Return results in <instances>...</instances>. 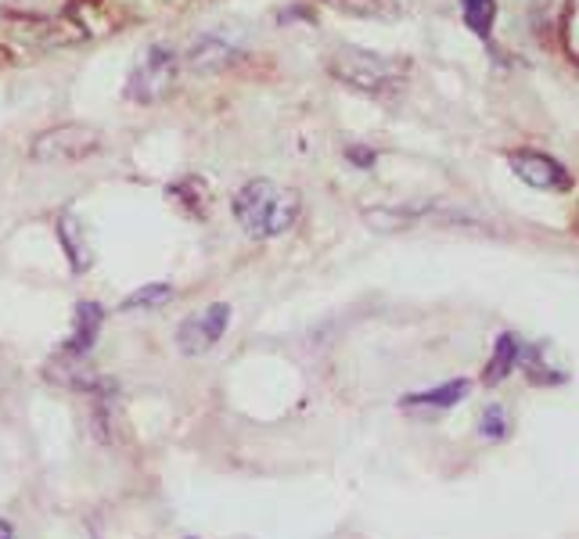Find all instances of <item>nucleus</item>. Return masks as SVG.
Here are the masks:
<instances>
[{
    "mask_svg": "<svg viewBox=\"0 0 579 539\" xmlns=\"http://www.w3.org/2000/svg\"><path fill=\"white\" fill-rule=\"evenodd\" d=\"M576 22H579V4H576V0H569V4H566V11H561V29H566V51H569V58H572V61L579 58Z\"/></svg>",
    "mask_w": 579,
    "mask_h": 539,
    "instance_id": "a211bd4d",
    "label": "nucleus"
},
{
    "mask_svg": "<svg viewBox=\"0 0 579 539\" xmlns=\"http://www.w3.org/2000/svg\"><path fill=\"white\" fill-rule=\"evenodd\" d=\"M0 539H14V526L8 518H0Z\"/></svg>",
    "mask_w": 579,
    "mask_h": 539,
    "instance_id": "aec40b11",
    "label": "nucleus"
},
{
    "mask_svg": "<svg viewBox=\"0 0 579 539\" xmlns=\"http://www.w3.org/2000/svg\"><path fill=\"white\" fill-rule=\"evenodd\" d=\"M173 76H177V54L170 48H151L141 66L130 72V83H127V98L130 101H159L166 90L173 87Z\"/></svg>",
    "mask_w": 579,
    "mask_h": 539,
    "instance_id": "20e7f679",
    "label": "nucleus"
},
{
    "mask_svg": "<svg viewBox=\"0 0 579 539\" xmlns=\"http://www.w3.org/2000/svg\"><path fill=\"white\" fill-rule=\"evenodd\" d=\"M101 323H104V306L101 302H80L76 306V317H72V335L66 338L62 352H72V357H87L94 349L98 335H101Z\"/></svg>",
    "mask_w": 579,
    "mask_h": 539,
    "instance_id": "1a4fd4ad",
    "label": "nucleus"
},
{
    "mask_svg": "<svg viewBox=\"0 0 579 539\" xmlns=\"http://www.w3.org/2000/svg\"><path fill=\"white\" fill-rule=\"evenodd\" d=\"M58 241H62V249L69 256L72 273L90 270V252H87V244H83V227L76 223V216L66 212L62 220H58Z\"/></svg>",
    "mask_w": 579,
    "mask_h": 539,
    "instance_id": "f8f14e48",
    "label": "nucleus"
},
{
    "mask_svg": "<svg viewBox=\"0 0 579 539\" xmlns=\"http://www.w3.org/2000/svg\"><path fill=\"white\" fill-rule=\"evenodd\" d=\"M349 159L360 162V166H371L375 162V151H349Z\"/></svg>",
    "mask_w": 579,
    "mask_h": 539,
    "instance_id": "6ab92c4d",
    "label": "nucleus"
},
{
    "mask_svg": "<svg viewBox=\"0 0 579 539\" xmlns=\"http://www.w3.org/2000/svg\"><path fill=\"white\" fill-rule=\"evenodd\" d=\"M508 431H511V425H508V413H505V407H486L482 410V421H479V436L482 439H490V442H505L508 439Z\"/></svg>",
    "mask_w": 579,
    "mask_h": 539,
    "instance_id": "f3484780",
    "label": "nucleus"
},
{
    "mask_svg": "<svg viewBox=\"0 0 579 539\" xmlns=\"http://www.w3.org/2000/svg\"><path fill=\"white\" fill-rule=\"evenodd\" d=\"M48 378L76 392H112V385L94 367H87V357H72V352H58V360L48 363Z\"/></svg>",
    "mask_w": 579,
    "mask_h": 539,
    "instance_id": "6e6552de",
    "label": "nucleus"
},
{
    "mask_svg": "<svg viewBox=\"0 0 579 539\" xmlns=\"http://www.w3.org/2000/svg\"><path fill=\"white\" fill-rule=\"evenodd\" d=\"M328 4L346 14H357V19H396L400 14L396 0H328Z\"/></svg>",
    "mask_w": 579,
    "mask_h": 539,
    "instance_id": "dca6fc26",
    "label": "nucleus"
},
{
    "mask_svg": "<svg viewBox=\"0 0 579 539\" xmlns=\"http://www.w3.org/2000/svg\"><path fill=\"white\" fill-rule=\"evenodd\" d=\"M241 51V37L234 33V29H209L206 37H198L191 43V51H188V66L194 72H212V69H223L227 61H234Z\"/></svg>",
    "mask_w": 579,
    "mask_h": 539,
    "instance_id": "0eeeda50",
    "label": "nucleus"
},
{
    "mask_svg": "<svg viewBox=\"0 0 579 539\" xmlns=\"http://www.w3.org/2000/svg\"><path fill=\"white\" fill-rule=\"evenodd\" d=\"M231 209H234L238 227L246 230L249 238L270 241L296 227L302 202H299V191L292 188H281V183L273 180H249L246 188L234 194Z\"/></svg>",
    "mask_w": 579,
    "mask_h": 539,
    "instance_id": "f257e3e1",
    "label": "nucleus"
},
{
    "mask_svg": "<svg viewBox=\"0 0 579 539\" xmlns=\"http://www.w3.org/2000/svg\"><path fill=\"white\" fill-rule=\"evenodd\" d=\"M508 166L518 180L537 191H572V173L543 151H511Z\"/></svg>",
    "mask_w": 579,
    "mask_h": 539,
    "instance_id": "423d86ee",
    "label": "nucleus"
},
{
    "mask_svg": "<svg viewBox=\"0 0 579 539\" xmlns=\"http://www.w3.org/2000/svg\"><path fill=\"white\" fill-rule=\"evenodd\" d=\"M188 539H198V536H188Z\"/></svg>",
    "mask_w": 579,
    "mask_h": 539,
    "instance_id": "412c9836",
    "label": "nucleus"
},
{
    "mask_svg": "<svg viewBox=\"0 0 579 539\" xmlns=\"http://www.w3.org/2000/svg\"><path fill=\"white\" fill-rule=\"evenodd\" d=\"M227 323H231V306L227 302H212L202 313H191L184 323L177 328V346L188 357H198V352H209L220 342Z\"/></svg>",
    "mask_w": 579,
    "mask_h": 539,
    "instance_id": "39448f33",
    "label": "nucleus"
},
{
    "mask_svg": "<svg viewBox=\"0 0 579 539\" xmlns=\"http://www.w3.org/2000/svg\"><path fill=\"white\" fill-rule=\"evenodd\" d=\"M170 299H173V285L156 281V285H144V288L130 291V296L119 302V310L123 313H130V310H159V306H166Z\"/></svg>",
    "mask_w": 579,
    "mask_h": 539,
    "instance_id": "ddd939ff",
    "label": "nucleus"
},
{
    "mask_svg": "<svg viewBox=\"0 0 579 539\" xmlns=\"http://www.w3.org/2000/svg\"><path fill=\"white\" fill-rule=\"evenodd\" d=\"M461 14L471 33L486 40L493 33V22H497V0H461Z\"/></svg>",
    "mask_w": 579,
    "mask_h": 539,
    "instance_id": "4468645a",
    "label": "nucleus"
},
{
    "mask_svg": "<svg viewBox=\"0 0 579 539\" xmlns=\"http://www.w3.org/2000/svg\"><path fill=\"white\" fill-rule=\"evenodd\" d=\"M328 72L335 80H342L346 87L360 90V94L386 98L403 87L407 61L378 54V51H363V48H339L328 58Z\"/></svg>",
    "mask_w": 579,
    "mask_h": 539,
    "instance_id": "f03ea898",
    "label": "nucleus"
},
{
    "mask_svg": "<svg viewBox=\"0 0 579 539\" xmlns=\"http://www.w3.org/2000/svg\"><path fill=\"white\" fill-rule=\"evenodd\" d=\"M471 392V381L468 378H450L436 389H425V392H407L400 399L403 410H450L457 403H465Z\"/></svg>",
    "mask_w": 579,
    "mask_h": 539,
    "instance_id": "9d476101",
    "label": "nucleus"
},
{
    "mask_svg": "<svg viewBox=\"0 0 579 539\" xmlns=\"http://www.w3.org/2000/svg\"><path fill=\"white\" fill-rule=\"evenodd\" d=\"M101 148V133L94 127H80V122H69V127L43 130L33 141V159L40 162H76L94 156Z\"/></svg>",
    "mask_w": 579,
    "mask_h": 539,
    "instance_id": "7ed1b4c3",
    "label": "nucleus"
},
{
    "mask_svg": "<svg viewBox=\"0 0 579 539\" xmlns=\"http://www.w3.org/2000/svg\"><path fill=\"white\" fill-rule=\"evenodd\" d=\"M518 349H522V342H518L511 331H505V335L497 338L493 357H490V363H486V371H482V385H486V389H497V385L505 381L508 375H515Z\"/></svg>",
    "mask_w": 579,
    "mask_h": 539,
    "instance_id": "9b49d317",
    "label": "nucleus"
},
{
    "mask_svg": "<svg viewBox=\"0 0 579 539\" xmlns=\"http://www.w3.org/2000/svg\"><path fill=\"white\" fill-rule=\"evenodd\" d=\"M518 363H522V371L532 385H566V375L555 371V367L540 363V346H522L518 349Z\"/></svg>",
    "mask_w": 579,
    "mask_h": 539,
    "instance_id": "2eb2a0df",
    "label": "nucleus"
}]
</instances>
